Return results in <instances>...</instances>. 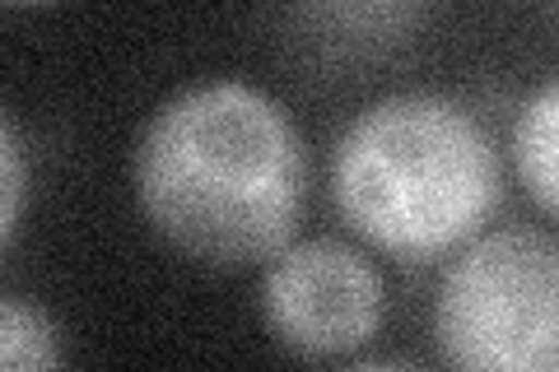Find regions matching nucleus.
I'll return each instance as SVG.
<instances>
[{"label": "nucleus", "mask_w": 559, "mask_h": 372, "mask_svg": "<svg viewBox=\"0 0 559 372\" xmlns=\"http://www.w3.org/2000/svg\"><path fill=\"white\" fill-rule=\"evenodd\" d=\"M135 205L173 252L248 271L294 242L308 201V145L248 80H205L164 98L135 135Z\"/></svg>", "instance_id": "1"}, {"label": "nucleus", "mask_w": 559, "mask_h": 372, "mask_svg": "<svg viewBox=\"0 0 559 372\" xmlns=\"http://www.w3.org/2000/svg\"><path fill=\"white\" fill-rule=\"evenodd\" d=\"M331 201L369 247L425 265L485 233L503 205V158L457 98L388 94L341 131Z\"/></svg>", "instance_id": "2"}, {"label": "nucleus", "mask_w": 559, "mask_h": 372, "mask_svg": "<svg viewBox=\"0 0 559 372\" xmlns=\"http://www.w3.org/2000/svg\"><path fill=\"white\" fill-rule=\"evenodd\" d=\"M433 345L452 368L559 372V238L509 224L457 247L433 293Z\"/></svg>", "instance_id": "3"}, {"label": "nucleus", "mask_w": 559, "mask_h": 372, "mask_svg": "<svg viewBox=\"0 0 559 372\" xmlns=\"http://www.w3.org/2000/svg\"><path fill=\"white\" fill-rule=\"evenodd\" d=\"M388 285L341 238H304L275 252L261 279V322L299 359H349L382 331Z\"/></svg>", "instance_id": "4"}, {"label": "nucleus", "mask_w": 559, "mask_h": 372, "mask_svg": "<svg viewBox=\"0 0 559 372\" xmlns=\"http://www.w3.org/2000/svg\"><path fill=\"white\" fill-rule=\"evenodd\" d=\"M513 164L527 196L559 224V75L536 88L513 127Z\"/></svg>", "instance_id": "5"}, {"label": "nucleus", "mask_w": 559, "mask_h": 372, "mask_svg": "<svg viewBox=\"0 0 559 372\" xmlns=\"http://www.w3.org/2000/svg\"><path fill=\"white\" fill-rule=\"evenodd\" d=\"M0 368L5 372L61 368V340H57L51 316L20 293L0 298Z\"/></svg>", "instance_id": "6"}, {"label": "nucleus", "mask_w": 559, "mask_h": 372, "mask_svg": "<svg viewBox=\"0 0 559 372\" xmlns=\"http://www.w3.org/2000/svg\"><path fill=\"white\" fill-rule=\"evenodd\" d=\"M24 196H28V164H24V140L14 112L0 117V247H14L24 219Z\"/></svg>", "instance_id": "7"}, {"label": "nucleus", "mask_w": 559, "mask_h": 372, "mask_svg": "<svg viewBox=\"0 0 559 372\" xmlns=\"http://www.w3.org/2000/svg\"><path fill=\"white\" fill-rule=\"evenodd\" d=\"M415 359L411 353H369V359H355V368L364 372H373V368H411Z\"/></svg>", "instance_id": "8"}, {"label": "nucleus", "mask_w": 559, "mask_h": 372, "mask_svg": "<svg viewBox=\"0 0 559 372\" xmlns=\"http://www.w3.org/2000/svg\"><path fill=\"white\" fill-rule=\"evenodd\" d=\"M5 5H47V0H5Z\"/></svg>", "instance_id": "9"}]
</instances>
